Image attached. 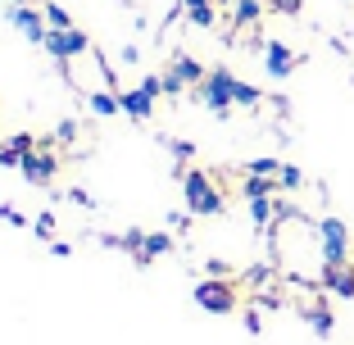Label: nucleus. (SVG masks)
Masks as SVG:
<instances>
[{"label": "nucleus", "mask_w": 354, "mask_h": 345, "mask_svg": "<svg viewBox=\"0 0 354 345\" xmlns=\"http://www.w3.org/2000/svg\"><path fill=\"white\" fill-rule=\"evenodd\" d=\"M182 196H187V214L191 218H214V214L227 209V205H223V191L214 187L209 173H200V168L182 173Z\"/></svg>", "instance_id": "1"}, {"label": "nucleus", "mask_w": 354, "mask_h": 345, "mask_svg": "<svg viewBox=\"0 0 354 345\" xmlns=\"http://www.w3.org/2000/svg\"><path fill=\"white\" fill-rule=\"evenodd\" d=\"M191 95H196L200 105H209L218 118H227V114H232V105H236V100H232V95H236V77H232L227 68H214V73H209Z\"/></svg>", "instance_id": "2"}, {"label": "nucleus", "mask_w": 354, "mask_h": 345, "mask_svg": "<svg viewBox=\"0 0 354 345\" xmlns=\"http://www.w3.org/2000/svg\"><path fill=\"white\" fill-rule=\"evenodd\" d=\"M164 95V77H141V86L136 91H123V114L132 118V123H146L150 114H155V100Z\"/></svg>", "instance_id": "3"}, {"label": "nucleus", "mask_w": 354, "mask_h": 345, "mask_svg": "<svg viewBox=\"0 0 354 345\" xmlns=\"http://www.w3.org/2000/svg\"><path fill=\"white\" fill-rule=\"evenodd\" d=\"M196 304L205 314H232L236 309V286L227 277H205V282H196Z\"/></svg>", "instance_id": "4"}, {"label": "nucleus", "mask_w": 354, "mask_h": 345, "mask_svg": "<svg viewBox=\"0 0 354 345\" xmlns=\"http://www.w3.org/2000/svg\"><path fill=\"white\" fill-rule=\"evenodd\" d=\"M86 50H91V37H86L82 28H64V32L50 28V32H46V55H50L59 68L68 59H77V55H86Z\"/></svg>", "instance_id": "5"}, {"label": "nucleus", "mask_w": 354, "mask_h": 345, "mask_svg": "<svg viewBox=\"0 0 354 345\" xmlns=\"http://www.w3.org/2000/svg\"><path fill=\"white\" fill-rule=\"evenodd\" d=\"M318 250H323V263H350V227L341 218H323L318 223Z\"/></svg>", "instance_id": "6"}, {"label": "nucleus", "mask_w": 354, "mask_h": 345, "mask_svg": "<svg viewBox=\"0 0 354 345\" xmlns=\"http://www.w3.org/2000/svg\"><path fill=\"white\" fill-rule=\"evenodd\" d=\"M10 23L28 37L32 46H46V32H50V28H46V14L41 10H32V5H10Z\"/></svg>", "instance_id": "7"}, {"label": "nucleus", "mask_w": 354, "mask_h": 345, "mask_svg": "<svg viewBox=\"0 0 354 345\" xmlns=\"http://www.w3.org/2000/svg\"><path fill=\"white\" fill-rule=\"evenodd\" d=\"M19 173L32 182V187H50V182H55V173H59V164H55V155H50V150H32V155L23 159V168H19Z\"/></svg>", "instance_id": "8"}, {"label": "nucleus", "mask_w": 354, "mask_h": 345, "mask_svg": "<svg viewBox=\"0 0 354 345\" xmlns=\"http://www.w3.org/2000/svg\"><path fill=\"white\" fill-rule=\"evenodd\" d=\"M323 286L336 300H354V263H323Z\"/></svg>", "instance_id": "9"}, {"label": "nucleus", "mask_w": 354, "mask_h": 345, "mask_svg": "<svg viewBox=\"0 0 354 345\" xmlns=\"http://www.w3.org/2000/svg\"><path fill=\"white\" fill-rule=\"evenodd\" d=\"M295 64H300V55H295L291 46H281V41H268V46H263V68H268L272 77H291Z\"/></svg>", "instance_id": "10"}, {"label": "nucleus", "mask_w": 354, "mask_h": 345, "mask_svg": "<svg viewBox=\"0 0 354 345\" xmlns=\"http://www.w3.org/2000/svg\"><path fill=\"white\" fill-rule=\"evenodd\" d=\"M168 73H173V77H182V82H187L191 91H196V86L209 77L205 68H200V59H191V55H173V64H168Z\"/></svg>", "instance_id": "11"}, {"label": "nucleus", "mask_w": 354, "mask_h": 345, "mask_svg": "<svg viewBox=\"0 0 354 345\" xmlns=\"http://www.w3.org/2000/svg\"><path fill=\"white\" fill-rule=\"evenodd\" d=\"M86 105H91L95 118H114V114H123V95H118V91H91V95H86Z\"/></svg>", "instance_id": "12"}, {"label": "nucleus", "mask_w": 354, "mask_h": 345, "mask_svg": "<svg viewBox=\"0 0 354 345\" xmlns=\"http://www.w3.org/2000/svg\"><path fill=\"white\" fill-rule=\"evenodd\" d=\"M173 250V236L168 232H146V241H141V254H136V263L146 268L150 259H159V254H168Z\"/></svg>", "instance_id": "13"}, {"label": "nucleus", "mask_w": 354, "mask_h": 345, "mask_svg": "<svg viewBox=\"0 0 354 345\" xmlns=\"http://www.w3.org/2000/svg\"><path fill=\"white\" fill-rule=\"evenodd\" d=\"M300 318H304V323H309V327H313L318 336H332V327H336L332 309H327L323 300H318V304H304V309H300Z\"/></svg>", "instance_id": "14"}, {"label": "nucleus", "mask_w": 354, "mask_h": 345, "mask_svg": "<svg viewBox=\"0 0 354 345\" xmlns=\"http://www.w3.org/2000/svg\"><path fill=\"white\" fill-rule=\"evenodd\" d=\"M250 218L259 223V227H268V223L277 218V200H272V196H254L250 200Z\"/></svg>", "instance_id": "15"}, {"label": "nucleus", "mask_w": 354, "mask_h": 345, "mask_svg": "<svg viewBox=\"0 0 354 345\" xmlns=\"http://www.w3.org/2000/svg\"><path fill=\"white\" fill-rule=\"evenodd\" d=\"M281 182L277 178H254V173H245V182H241V191H245V200H254V196H272Z\"/></svg>", "instance_id": "16"}, {"label": "nucleus", "mask_w": 354, "mask_h": 345, "mask_svg": "<svg viewBox=\"0 0 354 345\" xmlns=\"http://www.w3.org/2000/svg\"><path fill=\"white\" fill-rule=\"evenodd\" d=\"M259 14H263V0H236L232 19H236L241 28H250V23H259Z\"/></svg>", "instance_id": "17"}, {"label": "nucleus", "mask_w": 354, "mask_h": 345, "mask_svg": "<svg viewBox=\"0 0 354 345\" xmlns=\"http://www.w3.org/2000/svg\"><path fill=\"white\" fill-rule=\"evenodd\" d=\"M46 28H55V32H64V28H73V19H68V10L64 5H46Z\"/></svg>", "instance_id": "18"}, {"label": "nucleus", "mask_w": 354, "mask_h": 345, "mask_svg": "<svg viewBox=\"0 0 354 345\" xmlns=\"http://www.w3.org/2000/svg\"><path fill=\"white\" fill-rule=\"evenodd\" d=\"M187 23L191 28H214L218 14H214V5H196V10H187Z\"/></svg>", "instance_id": "19"}, {"label": "nucleus", "mask_w": 354, "mask_h": 345, "mask_svg": "<svg viewBox=\"0 0 354 345\" xmlns=\"http://www.w3.org/2000/svg\"><path fill=\"white\" fill-rule=\"evenodd\" d=\"M232 100H236L241 109H254V105L263 100V95H259V86H250V82H236V95H232Z\"/></svg>", "instance_id": "20"}, {"label": "nucleus", "mask_w": 354, "mask_h": 345, "mask_svg": "<svg viewBox=\"0 0 354 345\" xmlns=\"http://www.w3.org/2000/svg\"><path fill=\"white\" fill-rule=\"evenodd\" d=\"M245 173H254V178H277V173H281V159H250V164H245Z\"/></svg>", "instance_id": "21"}, {"label": "nucleus", "mask_w": 354, "mask_h": 345, "mask_svg": "<svg viewBox=\"0 0 354 345\" xmlns=\"http://www.w3.org/2000/svg\"><path fill=\"white\" fill-rule=\"evenodd\" d=\"M277 182H281V187H286V191H300V187H304V173H300V168H295V164H281Z\"/></svg>", "instance_id": "22"}, {"label": "nucleus", "mask_w": 354, "mask_h": 345, "mask_svg": "<svg viewBox=\"0 0 354 345\" xmlns=\"http://www.w3.org/2000/svg\"><path fill=\"white\" fill-rule=\"evenodd\" d=\"M23 159H28V155H23V150H14L10 141L0 146V168H23Z\"/></svg>", "instance_id": "23"}, {"label": "nucleus", "mask_w": 354, "mask_h": 345, "mask_svg": "<svg viewBox=\"0 0 354 345\" xmlns=\"http://www.w3.org/2000/svg\"><path fill=\"white\" fill-rule=\"evenodd\" d=\"M32 232H37V236H55V214H37V218H32Z\"/></svg>", "instance_id": "24"}, {"label": "nucleus", "mask_w": 354, "mask_h": 345, "mask_svg": "<svg viewBox=\"0 0 354 345\" xmlns=\"http://www.w3.org/2000/svg\"><path fill=\"white\" fill-rule=\"evenodd\" d=\"M68 200H73L77 209H95V196H91L86 187H73V191H68Z\"/></svg>", "instance_id": "25"}, {"label": "nucleus", "mask_w": 354, "mask_h": 345, "mask_svg": "<svg viewBox=\"0 0 354 345\" xmlns=\"http://www.w3.org/2000/svg\"><path fill=\"white\" fill-rule=\"evenodd\" d=\"M159 77H164V95H187L191 91V86L182 82V77H173V73H159Z\"/></svg>", "instance_id": "26"}, {"label": "nucleus", "mask_w": 354, "mask_h": 345, "mask_svg": "<svg viewBox=\"0 0 354 345\" xmlns=\"http://www.w3.org/2000/svg\"><path fill=\"white\" fill-rule=\"evenodd\" d=\"M168 150H173V159H177V164H187V159L196 155V146H191V141H168Z\"/></svg>", "instance_id": "27"}, {"label": "nucleus", "mask_w": 354, "mask_h": 345, "mask_svg": "<svg viewBox=\"0 0 354 345\" xmlns=\"http://www.w3.org/2000/svg\"><path fill=\"white\" fill-rule=\"evenodd\" d=\"M268 277H272V268H268V263H254V268L245 272V282H250V286H263Z\"/></svg>", "instance_id": "28"}, {"label": "nucleus", "mask_w": 354, "mask_h": 345, "mask_svg": "<svg viewBox=\"0 0 354 345\" xmlns=\"http://www.w3.org/2000/svg\"><path fill=\"white\" fill-rule=\"evenodd\" d=\"M55 141H77V123L73 118H64V123L55 127Z\"/></svg>", "instance_id": "29"}, {"label": "nucleus", "mask_w": 354, "mask_h": 345, "mask_svg": "<svg viewBox=\"0 0 354 345\" xmlns=\"http://www.w3.org/2000/svg\"><path fill=\"white\" fill-rule=\"evenodd\" d=\"M0 223H10V227H23L28 218H23V214L14 209V205H0Z\"/></svg>", "instance_id": "30"}, {"label": "nucleus", "mask_w": 354, "mask_h": 345, "mask_svg": "<svg viewBox=\"0 0 354 345\" xmlns=\"http://www.w3.org/2000/svg\"><path fill=\"white\" fill-rule=\"evenodd\" d=\"M268 5H272L277 14H300V10H304V0H268Z\"/></svg>", "instance_id": "31"}, {"label": "nucleus", "mask_w": 354, "mask_h": 345, "mask_svg": "<svg viewBox=\"0 0 354 345\" xmlns=\"http://www.w3.org/2000/svg\"><path fill=\"white\" fill-rule=\"evenodd\" d=\"M245 332H254V336H259V332H263V318H259V314H254V309H245Z\"/></svg>", "instance_id": "32"}, {"label": "nucleus", "mask_w": 354, "mask_h": 345, "mask_svg": "<svg viewBox=\"0 0 354 345\" xmlns=\"http://www.w3.org/2000/svg\"><path fill=\"white\" fill-rule=\"evenodd\" d=\"M50 254H59V259H68V254H73V245H68V241H50Z\"/></svg>", "instance_id": "33"}, {"label": "nucleus", "mask_w": 354, "mask_h": 345, "mask_svg": "<svg viewBox=\"0 0 354 345\" xmlns=\"http://www.w3.org/2000/svg\"><path fill=\"white\" fill-rule=\"evenodd\" d=\"M209 272H214V277H227L232 268H227V263H223V259H209Z\"/></svg>", "instance_id": "34"}, {"label": "nucleus", "mask_w": 354, "mask_h": 345, "mask_svg": "<svg viewBox=\"0 0 354 345\" xmlns=\"http://www.w3.org/2000/svg\"><path fill=\"white\" fill-rule=\"evenodd\" d=\"M196 5H214V0H182V10H196Z\"/></svg>", "instance_id": "35"}, {"label": "nucleus", "mask_w": 354, "mask_h": 345, "mask_svg": "<svg viewBox=\"0 0 354 345\" xmlns=\"http://www.w3.org/2000/svg\"><path fill=\"white\" fill-rule=\"evenodd\" d=\"M5 5H28V0H5Z\"/></svg>", "instance_id": "36"}]
</instances>
